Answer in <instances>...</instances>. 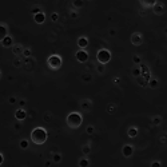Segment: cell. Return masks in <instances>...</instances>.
Listing matches in <instances>:
<instances>
[{"label":"cell","instance_id":"cell-1","mask_svg":"<svg viewBox=\"0 0 167 167\" xmlns=\"http://www.w3.org/2000/svg\"><path fill=\"white\" fill-rule=\"evenodd\" d=\"M29 139L36 146H42L47 142L48 139V131H47L44 127H35L34 130L31 131V135H29Z\"/></svg>","mask_w":167,"mask_h":167},{"label":"cell","instance_id":"cell-2","mask_svg":"<svg viewBox=\"0 0 167 167\" xmlns=\"http://www.w3.org/2000/svg\"><path fill=\"white\" fill-rule=\"evenodd\" d=\"M66 123L68 126V128H71V130L79 128L83 124V115L80 113H78V111H72V113H70L67 115Z\"/></svg>","mask_w":167,"mask_h":167},{"label":"cell","instance_id":"cell-3","mask_svg":"<svg viewBox=\"0 0 167 167\" xmlns=\"http://www.w3.org/2000/svg\"><path fill=\"white\" fill-rule=\"evenodd\" d=\"M62 66H63V59H62L60 55L52 54L47 58V67H48L49 70H52V71H58V70H60Z\"/></svg>","mask_w":167,"mask_h":167},{"label":"cell","instance_id":"cell-4","mask_svg":"<svg viewBox=\"0 0 167 167\" xmlns=\"http://www.w3.org/2000/svg\"><path fill=\"white\" fill-rule=\"evenodd\" d=\"M111 58H113V55H111V51L107 48H100L98 52H96V60H98L99 64H103L106 66L107 63L111 62Z\"/></svg>","mask_w":167,"mask_h":167},{"label":"cell","instance_id":"cell-5","mask_svg":"<svg viewBox=\"0 0 167 167\" xmlns=\"http://www.w3.org/2000/svg\"><path fill=\"white\" fill-rule=\"evenodd\" d=\"M75 59L79 63H87L90 59V55L86 49H78V51L75 52Z\"/></svg>","mask_w":167,"mask_h":167},{"label":"cell","instance_id":"cell-6","mask_svg":"<svg viewBox=\"0 0 167 167\" xmlns=\"http://www.w3.org/2000/svg\"><path fill=\"white\" fill-rule=\"evenodd\" d=\"M139 68H140V76L144 79L146 82H148L153 76H151V71H150V67L147 66V64H143L140 63L139 64Z\"/></svg>","mask_w":167,"mask_h":167},{"label":"cell","instance_id":"cell-7","mask_svg":"<svg viewBox=\"0 0 167 167\" xmlns=\"http://www.w3.org/2000/svg\"><path fill=\"white\" fill-rule=\"evenodd\" d=\"M143 35L140 34V32H134L133 35H131V38H130V42H131V44L135 47H139L143 44Z\"/></svg>","mask_w":167,"mask_h":167},{"label":"cell","instance_id":"cell-8","mask_svg":"<svg viewBox=\"0 0 167 167\" xmlns=\"http://www.w3.org/2000/svg\"><path fill=\"white\" fill-rule=\"evenodd\" d=\"M153 12L155 15H158V16H162V15H164V12H166V6H164L163 1H156L154 3L153 6Z\"/></svg>","mask_w":167,"mask_h":167},{"label":"cell","instance_id":"cell-9","mask_svg":"<svg viewBox=\"0 0 167 167\" xmlns=\"http://www.w3.org/2000/svg\"><path fill=\"white\" fill-rule=\"evenodd\" d=\"M92 106H94V103H92L91 99H82L80 100V108L83 110L84 113H90L92 110Z\"/></svg>","mask_w":167,"mask_h":167},{"label":"cell","instance_id":"cell-10","mask_svg":"<svg viewBox=\"0 0 167 167\" xmlns=\"http://www.w3.org/2000/svg\"><path fill=\"white\" fill-rule=\"evenodd\" d=\"M122 155H123L124 158H131V156L134 155V146H131V144H124V146L122 147Z\"/></svg>","mask_w":167,"mask_h":167},{"label":"cell","instance_id":"cell-11","mask_svg":"<svg viewBox=\"0 0 167 167\" xmlns=\"http://www.w3.org/2000/svg\"><path fill=\"white\" fill-rule=\"evenodd\" d=\"M26 118H27V111L24 108H17L16 111H15V119H16L17 122L26 120Z\"/></svg>","mask_w":167,"mask_h":167},{"label":"cell","instance_id":"cell-12","mask_svg":"<svg viewBox=\"0 0 167 167\" xmlns=\"http://www.w3.org/2000/svg\"><path fill=\"white\" fill-rule=\"evenodd\" d=\"M76 44H78L79 49H86L90 43H88V39H87L86 36H80V38L78 39V42H76Z\"/></svg>","mask_w":167,"mask_h":167},{"label":"cell","instance_id":"cell-13","mask_svg":"<svg viewBox=\"0 0 167 167\" xmlns=\"http://www.w3.org/2000/svg\"><path fill=\"white\" fill-rule=\"evenodd\" d=\"M11 49H12V54H14V55H15V58H16V56H22L24 47L22 46V44H14Z\"/></svg>","mask_w":167,"mask_h":167},{"label":"cell","instance_id":"cell-14","mask_svg":"<svg viewBox=\"0 0 167 167\" xmlns=\"http://www.w3.org/2000/svg\"><path fill=\"white\" fill-rule=\"evenodd\" d=\"M7 36H8V27H7L6 24L0 23V43H1Z\"/></svg>","mask_w":167,"mask_h":167},{"label":"cell","instance_id":"cell-15","mask_svg":"<svg viewBox=\"0 0 167 167\" xmlns=\"http://www.w3.org/2000/svg\"><path fill=\"white\" fill-rule=\"evenodd\" d=\"M34 22H35L36 24H43L44 22H46V14L42 11L40 14L34 15Z\"/></svg>","mask_w":167,"mask_h":167},{"label":"cell","instance_id":"cell-16","mask_svg":"<svg viewBox=\"0 0 167 167\" xmlns=\"http://www.w3.org/2000/svg\"><path fill=\"white\" fill-rule=\"evenodd\" d=\"M138 134H139V130H138V127H135V126L128 127V130H127V135H128V138H136Z\"/></svg>","mask_w":167,"mask_h":167},{"label":"cell","instance_id":"cell-17","mask_svg":"<svg viewBox=\"0 0 167 167\" xmlns=\"http://www.w3.org/2000/svg\"><path fill=\"white\" fill-rule=\"evenodd\" d=\"M1 46H3L4 48H12V46H14V39H12L11 35H8V36L1 42Z\"/></svg>","mask_w":167,"mask_h":167},{"label":"cell","instance_id":"cell-18","mask_svg":"<svg viewBox=\"0 0 167 167\" xmlns=\"http://www.w3.org/2000/svg\"><path fill=\"white\" fill-rule=\"evenodd\" d=\"M147 87H150L151 90H156L159 87V80L156 78H151L150 80L147 82Z\"/></svg>","mask_w":167,"mask_h":167},{"label":"cell","instance_id":"cell-19","mask_svg":"<svg viewBox=\"0 0 167 167\" xmlns=\"http://www.w3.org/2000/svg\"><path fill=\"white\" fill-rule=\"evenodd\" d=\"M63 161V155H62L60 153H54L52 154V158H51V162L52 163H60V162Z\"/></svg>","mask_w":167,"mask_h":167},{"label":"cell","instance_id":"cell-20","mask_svg":"<svg viewBox=\"0 0 167 167\" xmlns=\"http://www.w3.org/2000/svg\"><path fill=\"white\" fill-rule=\"evenodd\" d=\"M84 7V1L83 0H74L72 1V8H74V11H76V9H80Z\"/></svg>","mask_w":167,"mask_h":167},{"label":"cell","instance_id":"cell-21","mask_svg":"<svg viewBox=\"0 0 167 167\" xmlns=\"http://www.w3.org/2000/svg\"><path fill=\"white\" fill-rule=\"evenodd\" d=\"M78 166L79 167H90V159L87 156H83L78 161Z\"/></svg>","mask_w":167,"mask_h":167},{"label":"cell","instance_id":"cell-22","mask_svg":"<svg viewBox=\"0 0 167 167\" xmlns=\"http://www.w3.org/2000/svg\"><path fill=\"white\" fill-rule=\"evenodd\" d=\"M106 111H107V114L113 115V114L116 113V106H115L114 103H108V104L106 106Z\"/></svg>","mask_w":167,"mask_h":167},{"label":"cell","instance_id":"cell-23","mask_svg":"<svg viewBox=\"0 0 167 167\" xmlns=\"http://www.w3.org/2000/svg\"><path fill=\"white\" fill-rule=\"evenodd\" d=\"M82 153H83L84 156L90 155V153H91V144H90V143L83 144V146H82Z\"/></svg>","mask_w":167,"mask_h":167},{"label":"cell","instance_id":"cell-24","mask_svg":"<svg viewBox=\"0 0 167 167\" xmlns=\"http://www.w3.org/2000/svg\"><path fill=\"white\" fill-rule=\"evenodd\" d=\"M12 64H14L16 68H20V67H23V59H22L20 56H16V58L12 60Z\"/></svg>","mask_w":167,"mask_h":167},{"label":"cell","instance_id":"cell-25","mask_svg":"<svg viewBox=\"0 0 167 167\" xmlns=\"http://www.w3.org/2000/svg\"><path fill=\"white\" fill-rule=\"evenodd\" d=\"M82 82H84V83H91L92 82V75L91 74H88V72L82 74Z\"/></svg>","mask_w":167,"mask_h":167},{"label":"cell","instance_id":"cell-26","mask_svg":"<svg viewBox=\"0 0 167 167\" xmlns=\"http://www.w3.org/2000/svg\"><path fill=\"white\" fill-rule=\"evenodd\" d=\"M162 116L161 115H155V116H153L151 118V123H153V126H159V124L162 123Z\"/></svg>","mask_w":167,"mask_h":167},{"label":"cell","instance_id":"cell-27","mask_svg":"<svg viewBox=\"0 0 167 167\" xmlns=\"http://www.w3.org/2000/svg\"><path fill=\"white\" fill-rule=\"evenodd\" d=\"M19 147H20L22 150H27L29 147V142H28V139H22L20 142H19Z\"/></svg>","mask_w":167,"mask_h":167},{"label":"cell","instance_id":"cell-28","mask_svg":"<svg viewBox=\"0 0 167 167\" xmlns=\"http://www.w3.org/2000/svg\"><path fill=\"white\" fill-rule=\"evenodd\" d=\"M22 56H23L24 59H29L32 56V49L31 48H24L23 49V54H22Z\"/></svg>","mask_w":167,"mask_h":167},{"label":"cell","instance_id":"cell-29","mask_svg":"<svg viewBox=\"0 0 167 167\" xmlns=\"http://www.w3.org/2000/svg\"><path fill=\"white\" fill-rule=\"evenodd\" d=\"M139 3H140V6L144 7V8H153V6H154L155 1H143V0H140Z\"/></svg>","mask_w":167,"mask_h":167},{"label":"cell","instance_id":"cell-30","mask_svg":"<svg viewBox=\"0 0 167 167\" xmlns=\"http://www.w3.org/2000/svg\"><path fill=\"white\" fill-rule=\"evenodd\" d=\"M131 74H133L134 78H138V76H140V68H139V66H135L133 68V71H131Z\"/></svg>","mask_w":167,"mask_h":167},{"label":"cell","instance_id":"cell-31","mask_svg":"<svg viewBox=\"0 0 167 167\" xmlns=\"http://www.w3.org/2000/svg\"><path fill=\"white\" fill-rule=\"evenodd\" d=\"M96 72H98L99 75H103L104 72H106V66H103V64H98V66H96Z\"/></svg>","mask_w":167,"mask_h":167},{"label":"cell","instance_id":"cell-32","mask_svg":"<svg viewBox=\"0 0 167 167\" xmlns=\"http://www.w3.org/2000/svg\"><path fill=\"white\" fill-rule=\"evenodd\" d=\"M135 79H136V83H138L140 87H147V82L144 80L142 76H138V78H135Z\"/></svg>","mask_w":167,"mask_h":167},{"label":"cell","instance_id":"cell-33","mask_svg":"<svg viewBox=\"0 0 167 167\" xmlns=\"http://www.w3.org/2000/svg\"><path fill=\"white\" fill-rule=\"evenodd\" d=\"M133 63L135 64V66H139V64L142 63V58L139 55H133Z\"/></svg>","mask_w":167,"mask_h":167},{"label":"cell","instance_id":"cell-34","mask_svg":"<svg viewBox=\"0 0 167 167\" xmlns=\"http://www.w3.org/2000/svg\"><path fill=\"white\" fill-rule=\"evenodd\" d=\"M94 133H95V127L92 126V124H90V126L86 127V134L87 135H92Z\"/></svg>","mask_w":167,"mask_h":167},{"label":"cell","instance_id":"cell-35","mask_svg":"<svg viewBox=\"0 0 167 167\" xmlns=\"http://www.w3.org/2000/svg\"><path fill=\"white\" fill-rule=\"evenodd\" d=\"M42 12V8L39 6H35V7H32V9H31V14L32 15H36V14H40Z\"/></svg>","mask_w":167,"mask_h":167},{"label":"cell","instance_id":"cell-36","mask_svg":"<svg viewBox=\"0 0 167 167\" xmlns=\"http://www.w3.org/2000/svg\"><path fill=\"white\" fill-rule=\"evenodd\" d=\"M43 119H44V120H46V122H49V120H51V119H52V114L49 113V111H47V113L43 115Z\"/></svg>","mask_w":167,"mask_h":167},{"label":"cell","instance_id":"cell-37","mask_svg":"<svg viewBox=\"0 0 167 167\" xmlns=\"http://www.w3.org/2000/svg\"><path fill=\"white\" fill-rule=\"evenodd\" d=\"M59 20V14L58 12H52L51 14V22H58Z\"/></svg>","mask_w":167,"mask_h":167},{"label":"cell","instance_id":"cell-38","mask_svg":"<svg viewBox=\"0 0 167 167\" xmlns=\"http://www.w3.org/2000/svg\"><path fill=\"white\" fill-rule=\"evenodd\" d=\"M8 103L9 104H16L17 103V98H16V96H9V98H8Z\"/></svg>","mask_w":167,"mask_h":167},{"label":"cell","instance_id":"cell-39","mask_svg":"<svg viewBox=\"0 0 167 167\" xmlns=\"http://www.w3.org/2000/svg\"><path fill=\"white\" fill-rule=\"evenodd\" d=\"M70 16H71V19H78V17H79V12L78 11H71V12H70Z\"/></svg>","mask_w":167,"mask_h":167},{"label":"cell","instance_id":"cell-40","mask_svg":"<svg viewBox=\"0 0 167 167\" xmlns=\"http://www.w3.org/2000/svg\"><path fill=\"white\" fill-rule=\"evenodd\" d=\"M17 103H19V108H24V106L27 104V100L26 99H20V100H17Z\"/></svg>","mask_w":167,"mask_h":167},{"label":"cell","instance_id":"cell-41","mask_svg":"<svg viewBox=\"0 0 167 167\" xmlns=\"http://www.w3.org/2000/svg\"><path fill=\"white\" fill-rule=\"evenodd\" d=\"M151 167H162V163L159 161H153L151 162Z\"/></svg>","mask_w":167,"mask_h":167},{"label":"cell","instance_id":"cell-42","mask_svg":"<svg viewBox=\"0 0 167 167\" xmlns=\"http://www.w3.org/2000/svg\"><path fill=\"white\" fill-rule=\"evenodd\" d=\"M159 140H161L162 144H166V135H162L161 138H159Z\"/></svg>","mask_w":167,"mask_h":167},{"label":"cell","instance_id":"cell-43","mask_svg":"<svg viewBox=\"0 0 167 167\" xmlns=\"http://www.w3.org/2000/svg\"><path fill=\"white\" fill-rule=\"evenodd\" d=\"M22 122H17V123H15V130H20L22 128Z\"/></svg>","mask_w":167,"mask_h":167},{"label":"cell","instance_id":"cell-44","mask_svg":"<svg viewBox=\"0 0 167 167\" xmlns=\"http://www.w3.org/2000/svg\"><path fill=\"white\" fill-rule=\"evenodd\" d=\"M3 162H4V156H3V154L0 153V166L3 164Z\"/></svg>","mask_w":167,"mask_h":167},{"label":"cell","instance_id":"cell-45","mask_svg":"<svg viewBox=\"0 0 167 167\" xmlns=\"http://www.w3.org/2000/svg\"><path fill=\"white\" fill-rule=\"evenodd\" d=\"M110 35H111V36H115L116 31H115V29H110Z\"/></svg>","mask_w":167,"mask_h":167},{"label":"cell","instance_id":"cell-46","mask_svg":"<svg viewBox=\"0 0 167 167\" xmlns=\"http://www.w3.org/2000/svg\"><path fill=\"white\" fill-rule=\"evenodd\" d=\"M114 83L119 84V83H120V78H115V79H114Z\"/></svg>","mask_w":167,"mask_h":167},{"label":"cell","instance_id":"cell-47","mask_svg":"<svg viewBox=\"0 0 167 167\" xmlns=\"http://www.w3.org/2000/svg\"><path fill=\"white\" fill-rule=\"evenodd\" d=\"M51 164H52V162H51V161H47L46 163H44V166H46V167H49Z\"/></svg>","mask_w":167,"mask_h":167},{"label":"cell","instance_id":"cell-48","mask_svg":"<svg viewBox=\"0 0 167 167\" xmlns=\"http://www.w3.org/2000/svg\"><path fill=\"white\" fill-rule=\"evenodd\" d=\"M0 79H1V71H0Z\"/></svg>","mask_w":167,"mask_h":167}]
</instances>
